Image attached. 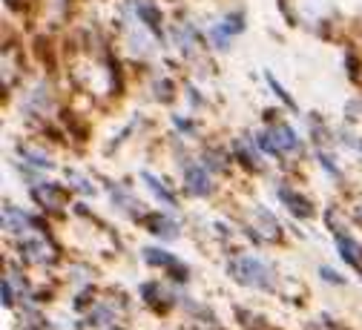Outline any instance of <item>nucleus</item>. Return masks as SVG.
Listing matches in <instances>:
<instances>
[{
    "mask_svg": "<svg viewBox=\"0 0 362 330\" xmlns=\"http://www.w3.org/2000/svg\"><path fill=\"white\" fill-rule=\"evenodd\" d=\"M267 83H270V86H274V92H276V95H279V98H282V101H285V104H288L291 110H296L293 98H291V95H288V92H285V89H282L279 83H276V78H274V75H267Z\"/></svg>",
    "mask_w": 362,
    "mask_h": 330,
    "instance_id": "13",
    "label": "nucleus"
},
{
    "mask_svg": "<svg viewBox=\"0 0 362 330\" xmlns=\"http://www.w3.org/2000/svg\"><path fill=\"white\" fill-rule=\"evenodd\" d=\"M337 247H339V253H342V259L351 264V267H356V270H362V247L354 242V239H348L345 232H337Z\"/></svg>",
    "mask_w": 362,
    "mask_h": 330,
    "instance_id": "6",
    "label": "nucleus"
},
{
    "mask_svg": "<svg viewBox=\"0 0 362 330\" xmlns=\"http://www.w3.org/2000/svg\"><path fill=\"white\" fill-rule=\"evenodd\" d=\"M322 276H325V278H331L334 285H339V281H342V278H339V276H337L334 270H328V267H322Z\"/></svg>",
    "mask_w": 362,
    "mask_h": 330,
    "instance_id": "16",
    "label": "nucleus"
},
{
    "mask_svg": "<svg viewBox=\"0 0 362 330\" xmlns=\"http://www.w3.org/2000/svg\"><path fill=\"white\" fill-rule=\"evenodd\" d=\"M320 161H322V167H325V170H328V172H331L334 178H339V170L334 167V161H331V158H328L325 153H320Z\"/></svg>",
    "mask_w": 362,
    "mask_h": 330,
    "instance_id": "14",
    "label": "nucleus"
},
{
    "mask_svg": "<svg viewBox=\"0 0 362 330\" xmlns=\"http://www.w3.org/2000/svg\"><path fill=\"white\" fill-rule=\"evenodd\" d=\"M32 196H35V201H37L40 207H47L49 213H52V210H61V207H64V201H66V196L58 190L55 184H40Z\"/></svg>",
    "mask_w": 362,
    "mask_h": 330,
    "instance_id": "4",
    "label": "nucleus"
},
{
    "mask_svg": "<svg viewBox=\"0 0 362 330\" xmlns=\"http://www.w3.org/2000/svg\"><path fill=\"white\" fill-rule=\"evenodd\" d=\"M144 224H147L156 235H161V239H167V235H170V239H173V235H178V227H175L173 221H167V216H147Z\"/></svg>",
    "mask_w": 362,
    "mask_h": 330,
    "instance_id": "8",
    "label": "nucleus"
},
{
    "mask_svg": "<svg viewBox=\"0 0 362 330\" xmlns=\"http://www.w3.org/2000/svg\"><path fill=\"white\" fill-rule=\"evenodd\" d=\"M279 199H282V204H285L293 216H299V218H302V216H305V218L310 216V201H308L305 196L293 193L291 187H279Z\"/></svg>",
    "mask_w": 362,
    "mask_h": 330,
    "instance_id": "5",
    "label": "nucleus"
},
{
    "mask_svg": "<svg viewBox=\"0 0 362 330\" xmlns=\"http://www.w3.org/2000/svg\"><path fill=\"white\" fill-rule=\"evenodd\" d=\"M236 153H239V158L245 161V167H250V170H256L259 167V161L250 155V150L245 147V141H236Z\"/></svg>",
    "mask_w": 362,
    "mask_h": 330,
    "instance_id": "12",
    "label": "nucleus"
},
{
    "mask_svg": "<svg viewBox=\"0 0 362 330\" xmlns=\"http://www.w3.org/2000/svg\"><path fill=\"white\" fill-rule=\"evenodd\" d=\"M144 259H147L150 264H164V267H173V270L181 273V276H187V270L181 267L170 253H161V250H144Z\"/></svg>",
    "mask_w": 362,
    "mask_h": 330,
    "instance_id": "9",
    "label": "nucleus"
},
{
    "mask_svg": "<svg viewBox=\"0 0 362 330\" xmlns=\"http://www.w3.org/2000/svg\"><path fill=\"white\" fill-rule=\"evenodd\" d=\"M4 305H12V288H9L6 278H4Z\"/></svg>",
    "mask_w": 362,
    "mask_h": 330,
    "instance_id": "15",
    "label": "nucleus"
},
{
    "mask_svg": "<svg viewBox=\"0 0 362 330\" xmlns=\"http://www.w3.org/2000/svg\"><path fill=\"white\" fill-rule=\"evenodd\" d=\"M233 276L242 285H253V288H270V270L264 261H259L256 256H242L233 261Z\"/></svg>",
    "mask_w": 362,
    "mask_h": 330,
    "instance_id": "1",
    "label": "nucleus"
},
{
    "mask_svg": "<svg viewBox=\"0 0 362 330\" xmlns=\"http://www.w3.org/2000/svg\"><path fill=\"white\" fill-rule=\"evenodd\" d=\"M141 178H144V184H150V190H153V193H156V196H158V199H161L164 204H170V207H175V199H173V196H170V193L164 190V187H161V181H158L156 175H150V172H144Z\"/></svg>",
    "mask_w": 362,
    "mask_h": 330,
    "instance_id": "10",
    "label": "nucleus"
},
{
    "mask_svg": "<svg viewBox=\"0 0 362 330\" xmlns=\"http://www.w3.org/2000/svg\"><path fill=\"white\" fill-rule=\"evenodd\" d=\"M185 187H187L190 196H207V193H210V175H207V170L199 167V164L187 167V172H185Z\"/></svg>",
    "mask_w": 362,
    "mask_h": 330,
    "instance_id": "2",
    "label": "nucleus"
},
{
    "mask_svg": "<svg viewBox=\"0 0 362 330\" xmlns=\"http://www.w3.org/2000/svg\"><path fill=\"white\" fill-rule=\"evenodd\" d=\"M267 138H270V144H274L276 150H279V155L285 153V150H299V138H296V132L288 126V124H282V126H274L270 132H264Z\"/></svg>",
    "mask_w": 362,
    "mask_h": 330,
    "instance_id": "3",
    "label": "nucleus"
},
{
    "mask_svg": "<svg viewBox=\"0 0 362 330\" xmlns=\"http://www.w3.org/2000/svg\"><path fill=\"white\" fill-rule=\"evenodd\" d=\"M139 12H141V18L150 23V29H153V32H161V15H158V9H156L153 4H144Z\"/></svg>",
    "mask_w": 362,
    "mask_h": 330,
    "instance_id": "11",
    "label": "nucleus"
},
{
    "mask_svg": "<svg viewBox=\"0 0 362 330\" xmlns=\"http://www.w3.org/2000/svg\"><path fill=\"white\" fill-rule=\"evenodd\" d=\"M348 144H354L356 150H362V138H348Z\"/></svg>",
    "mask_w": 362,
    "mask_h": 330,
    "instance_id": "17",
    "label": "nucleus"
},
{
    "mask_svg": "<svg viewBox=\"0 0 362 330\" xmlns=\"http://www.w3.org/2000/svg\"><path fill=\"white\" fill-rule=\"evenodd\" d=\"M245 20H242V15H230L228 20H224V23H218V26H213V40L221 46V49H224V46H228V37L230 35H239L245 26H242Z\"/></svg>",
    "mask_w": 362,
    "mask_h": 330,
    "instance_id": "7",
    "label": "nucleus"
}]
</instances>
